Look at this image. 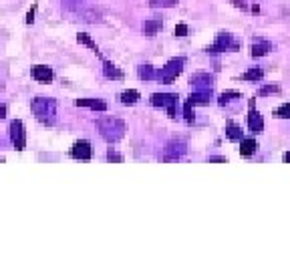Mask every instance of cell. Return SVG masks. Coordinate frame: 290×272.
Wrapping results in <instances>:
<instances>
[{
	"label": "cell",
	"mask_w": 290,
	"mask_h": 272,
	"mask_svg": "<svg viewBox=\"0 0 290 272\" xmlns=\"http://www.w3.org/2000/svg\"><path fill=\"white\" fill-rule=\"evenodd\" d=\"M97 129H99L101 137L109 143L119 141L125 135V123L117 117H101L97 119Z\"/></svg>",
	"instance_id": "1"
},
{
	"label": "cell",
	"mask_w": 290,
	"mask_h": 272,
	"mask_svg": "<svg viewBox=\"0 0 290 272\" xmlns=\"http://www.w3.org/2000/svg\"><path fill=\"white\" fill-rule=\"evenodd\" d=\"M33 113L45 125H54L57 121V101L52 97H36L33 99Z\"/></svg>",
	"instance_id": "2"
},
{
	"label": "cell",
	"mask_w": 290,
	"mask_h": 272,
	"mask_svg": "<svg viewBox=\"0 0 290 272\" xmlns=\"http://www.w3.org/2000/svg\"><path fill=\"white\" fill-rule=\"evenodd\" d=\"M184 65H186L184 57H175V59L168 61V65L161 67V69L157 71V81H161V83H165V85L173 83V81L177 79V75L184 71Z\"/></svg>",
	"instance_id": "3"
},
{
	"label": "cell",
	"mask_w": 290,
	"mask_h": 272,
	"mask_svg": "<svg viewBox=\"0 0 290 272\" xmlns=\"http://www.w3.org/2000/svg\"><path fill=\"white\" fill-rule=\"evenodd\" d=\"M240 49V43L234 38L230 33H218L216 34V40L214 45L205 49L208 54H218V52H226V51H238Z\"/></svg>",
	"instance_id": "4"
},
{
	"label": "cell",
	"mask_w": 290,
	"mask_h": 272,
	"mask_svg": "<svg viewBox=\"0 0 290 272\" xmlns=\"http://www.w3.org/2000/svg\"><path fill=\"white\" fill-rule=\"evenodd\" d=\"M177 95L175 93H154L151 95V105L154 107H165L168 109V115L171 119L177 117Z\"/></svg>",
	"instance_id": "5"
},
{
	"label": "cell",
	"mask_w": 290,
	"mask_h": 272,
	"mask_svg": "<svg viewBox=\"0 0 290 272\" xmlns=\"http://www.w3.org/2000/svg\"><path fill=\"white\" fill-rule=\"evenodd\" d=\"M10 141L12 145H15L17 152H24V147H26V133H24V125H22V121L20 119H15V121H10Z\"/></svg>",
	"instance_id": "6"
},
{
	"label": "cell",
	"mask_w": 290,
	"mask_h": 272,
	"mask_svg": "<svg viewBox=\"0 0 290 272\" xmlns=\"http://www.w3.org/2000/svg\"><path fill=\"white\" fill-rule=\"evenodd\" d=\"M250 105V113H248V127H250L252 133H262L264 131V119H262L260 111H256V99L248 101Z\"/></svg>",
	"instance_id": "7"
},
{
	"label": "cell",
	"mask_w": 290,
	"mask_h": 272,
	"mask_svg": "<svg viewBox=\"0 0 290 272\" xmlns=\"http://www.w3.org/2000/svg\"><path fill=\"white\" fill-rule=\"evenodd\" d=\"M71 157L73 159H81V161H89L93 157V147L87 139H79L75 141V145L71 147Z\"/></svg>",
	"instance_id": "8"
},
{
	"label": "cell",
	"mask_w": 290,
	"mask_h": 272,
	"mask_svg": "<svg viewBox=\"0 0 290 272\" xmlns=\"http://www.w3.org/2000/svg\"><path fill=\"white\" fill-rule=\"evenodd\" d=\"M188 152V145L186 141L182 139H173L168 143V147H165V153H163V159H179V157H184V153Z\"/></svg>",
	"instance_id": "9"
},
{
	"label": "cell",
	"mask_w": 290,
	"mask_h": 272,
	"mask_svg": "<svg viewBox=\"0 0 290 272\" xmlns=\"http://www.w3.org/2000/svg\"><path fill=\"white\" fill-rule=\"evenodd\" d=\"M189 83L196 89H212L214 87V77L210 73H193Z\"/></svg>",
	"instance_id": "10"
},
{
	"label": "cell",
	"mask_w": 290,
	"mask_h": 272,
	"mask_svg": "<svg viewBox=\"0 0 290 272\" xmlns=\"http://www.w3.org/2000/svg\"><path fill=\"white\" fill-rule=\"evenodd\" d=\"M212 97H214L212 89H196L189 95L188 103H191V105H210Z\"/></svg>",
	"instance_id": "11"
},
{
	"label": "cell",
	"mask_w": 290,
	"mask_h": 272,
	"mask_svg": "<svg viewBox=\"0 0 290 272\" xmlns=\"http://www.w3.org/2000/svg\"><path fill=\"white\" fill-rule=\"evenodd\" d=\"M33 79L34 81H38V83H51L52 81V69L51 67H47V65H34L33 67Z\"/></svg>",
	"instance_id": "12"
},
{
	"label": "cell",
	"mask_w": 290,
	"mask_h": 272,
	"mask_svg": "<svg viewBox=\"0 0 290 272\" xmlns=\"http://www.w3.org/2000/svg\"><path fill=\"white\" fill-rule=\"evenodd\" d=\"M252 57L258 59V57H266V54L272 51V43L266 38H254V43H252Z\"/></svg>",
	"instance_id": "13"
},
{
	"label": "cell",
	"mask_w": 290,
	"mask_h": 272,
	"mask_svg": "<svg viewBox=\"0 0 290 272\" xmlns=\"http://www.w3.org/2000/svg\"><path fill=\"white\" fill-rule=\"evenodd\" d=\"M77 107H89L93 111H107V103L103 99H93V97H85V99H77L75 101Z\"/></svg>",
	"instance_id": "14"
},
{
	"label": "cell",
	"mask_w": 290,
	"mask_h": 272,
	"mask_svg": "<svg viewBox=\"0 0 290 272\" xmlns=\"http://www.w3.org/2000/svg\"><path fill=\"white\" fill-rule=\"evenodd\" d=\"M103 75L107 79H113V81H123V77H125L121 69H117V67L113 63H109L107 59H103Z\"/></svg>",
	"instance_id": "15"
},
{
	"label": "cell",
	"mask_w": 290,
	"mask_h": 272,
	"mask_svg": "<svg viewBox=\"0 0 290 272\" xmlns=\"http://www.w3.org/2000/svg\"><path fill=\"white\" fill-rule=\"evenodd\" d=\"M161 26H163V20L161 18H149L141 24V31L147 34V36H155L159 31H161Z\"/></svg>",
	"instance_id": "16"
},
{
	"label": "cell",
	"mask_w": 290,
	"mask_h": 272,
	"mask_svg": "<svg viewBox=\"0 0 290 272\" xmlns=\"http://www.w3.org/2000/svg\"><path fill=\"white\" fill-rule=\"evenodd\" d=\"M242 143H240V155L242 157H250V155H254V152L258 149V143H256V139L254 137H248V139H240Z\"/></svg>",
	"instance_id": "17"
},
{
	"label": "cell",
	"mask_w": 290,
	"mask_h": 272,
	"mask_svg": "<svg viewBox=\"0 0 290 272\" xmlns=\"http://www.w3.org/2000/svg\"><path fill=\"white\" fill-rule=\"evenodd\" d=\"M226 137L230 141H240L242 139V127L238 123H234V121H228L226 123Z\"/></svg>",
	"instance_id": "18"
},
{
	"label": "cell",
	"mask_w": 290,
	"mask_h": 272,
	"mask_svg": "<svg viewBox=\"0 0 290 272\" xmlns=\"http://www.w3.org/2000/svg\"><path fill=\"white\" fill-rule=\"evenodd\" d=\"M77 40H79L81 45H85V47H89V49H91V51H93V52L97 54V57H99V59L103 61V54H101L99 47H97V45L93 43V38H91V36H89L87 33H79V34H77Z\"/></svg>",
	"instance_id": "19"
},
{
	"label": "cell",
	"mask_w": 290,
	"mask_h": 272,
	"mask_svg": "<svg viewBox=\"0 0 290 272\" xmlns=\"http://www.w3.org/2000/svg\"><path fill=\"white\" fill-rule=\"evenodd\" d=\"M139 99H141V95H139V91H135V89L123 91V93L119 95V101H121L123 105H135Z\"/></svg>",
	"instance_id": "20"
},
{
	"label": "cell",
	"mask_w": 290,
	"mask_h": 272,
	"mask_svg": "<svg viewBox=\"0 0 290 272\" xmlns=\"http://www.w3.org/2000/svg\"><path fill=\"white\" fill-rule=\"evenodd\" d=\"M137 75H139L141 81H154V79H157V71L151 65H139V67H137Z\"/></svg>",
	"instance_id": "21"
},
{
	"label": "cell",
	"mask_w": 290,
	"mask_h": 272,
	"mask_svg": "<svg viewBox=\"0 0 290 272\" xmlns=\"http://www.w3.org/2000/svg\"><path fill=\"white\" fill-rule=\"evenodd\" d=\"M262 77H264V71L258 69V67H252V69H248V71L242 75V81H256V83H258Z\"/></svg>",
	"instance_id": "22"
},
{
	"label": "cell",
	"mask_w": 290,
	"mask_h": 272,
	"mask_svg": "<svg viewBox=\"0 0 290 272\" xmlns=\"http://www.w3.org/2000/svg\"><path fill=\"white\" fill-rule=\"evenodd\" d=\"M234 99H240V93H238V91H226V93L220 95L218 103H220V105H226V103H230V101H234Z\"/></svg>",
	"instance_id": "23"
},
{
	"label": "cell",
	"mask_w": 290,
	"mask_h": 272,
	"mask_svg": "<svg viewBox=\"0 0 290 272\" xmlns=\"http://www.w3.org/2000/svg\"><path fill=\"white\" fill-rule=\"evenodd\" d=\"M177 4V0H151V8H173Z\"/></svg>",
	"instance_id": "24"
},
{
	"label": "cell",
	"mask_w": 290,
	"mask_h": 272,
	"mask_svg": "<svg viewBox=\"0 0 290 272\" xmlns=\"http://www.w3.org/2000/svg\"><path fill=\"white\" fill-rule=\"evenodd\" d=\"M274 117H278V119H290V103L280 105V107L274 111Z\"/></svg>",
	"instance_id": "25"
},
{
	"label": "cell",
	"mask_w": 290,
	"mask_h": 272,
	"mask_svg": "<svg viewBox=\"0 0 290 272\" xmlns=\"http://www.w3.org/2000/svg\"><path fill=\"white\" fill-rule=\"evenodd\" d=\"M280 91V87L278 85H266V87H262L260 91H258V95H260V97H266V95H272V93H278Z\"/></svg>",
	"instance_id": "26"
},
{
	"label": "cell",
	"mask_w": 290,
	"mask_h": 272,
	"mask_svg": "<svg viewBox=\"0 0 290 272\" xmlns=\"http://www.w3.org/2000/svg\"><path fill=\"white\" fill-rule=\"evenodd\" d=\"M191 107H193V105L186 101V105H184V115H186V121H188L189 125L193 123V121H196V117H193V111H191Z\"/></svg>",
	"instance_id": "27"
},
{
	"label": "cell",
	"mask_w": 290,
	"mask_h": 272,
	"mask_svg": "<svg viewBox=\"0 0 290 272\" xmlns=\"http://www.w3.org/2000/svg\"><path fill=\"white\" fill-rule=\"evenodd\" d=\"M107 159H109V161H117V163H121V161H123V155H119L117 152H113V147H109Z\"/></svg>",
	"instance_id": "28"
},
{
	"label": "cell",
	"mask_w": 290,
	"mask_h": 272,
	"mask_svg": "<svg viewBox=\"0 0 290 272\" xmlns=\"http://www.w3.org/2000/svg\"><path fill=\"white\" fill-rule=\"evenodd\" d=\"M188 24H184V22H179L177 26H175V36H186L188 34Z\"/></svg>",
	"instance_id": "29"
},
{
	"label": "cell",
	"mask_w": 290,
	"mask_h": 272,
	"mask_svg": "<svg viewBox=\"0 0 290 272\" xmlns=\"http://www.w3.org/2000/svg\"><path fill=\"white\" fill-rule=\"evenodd\" d=\"M34 12H36V4L29 10V15H26V24H33V20H34Z\"/></svg>",
	"instance_id": "30"
},
{
	"label": "cell",
	"mask_w": 290,
	"mask_h": 272,
	"mask_svg": "<svg viewBox=\"0 0 290 272\" xmlns=\"http://www.w3.org/2000/svg\"><path fill=\"white\" fill-rule=\"evenodd\" d=\"M230 2L236 6V8H240V10H248V4L246 2H242V0H230Z\"/></svg>",
	"instance_id": "31"
},
{
	"label": "cell",
	"mask_w": 290,
	"mask_h": 272,
	"mask_svg": "<svg viewBox=\"0 0 290 272\" xmlns=\"http://www.w3.org/2000/svg\"><path fill=\"white\" fill-rule=\"evenodd\" d=\"M208 161H216V163H228V159H226V157H222V155H212V157H208Z\"/></svg>",
	"instance_id": "32"
},
{
	"label": "cell",
	"mask_w": 290,
	"mask_h": 272,
	"mask_svg": "<svg viewBox=\"0 0 290 272\" xmlns=\"http://www.w3.org/2000/svg\"><path fill=\"white\" fill-rule=\"evenodd\" d=\"M6 117V105H0V121Z\"/></svg>",
	"instance_id": "33"
},
{
	"label": "cell",
	"mask_w": 290,
	"mask_h": 272,
	"mask_svg": "<svg viewBox=\"0 0 290 272\" xmlns=\"http://www.w3.org/2000/svg\"><path fill=\"white\" fill-rule=\"evenodd\" d=\"M282 161H284V163H290V152H286V153L282 155Z\"/></svg>",
	"instance_id": "34"
},
{
	"label": "cell",
	"mask_w": 290,
	"mask_h": 272,
	"mask_svg": "<svg viewBox=\"0 0 290 272\" xmlns=\"http://www.w3.org/2000/svg\"><path fill=\"white\" fill-rule=\"evenodd\" d=\"M252 12H254V15H258V12H260V6H258V4H254V6H252Z\"/></svg>",
	"instance_id": "35"
},
{
	"label": "cell",
	"mask_w": 290,
	"mask_h": 272,
	"mask_svg": "<svg viewBox=\"0 0 290 272\" xmlns=\"http://www.w3.org/2000/svg\"><path fill=\"white\" fill-rule=\"evenodd\" d=\"M2 161H4V157H2V155H0V163H2Z\"/></svg>",
	"instance_id": "36"
}]
</instances>
